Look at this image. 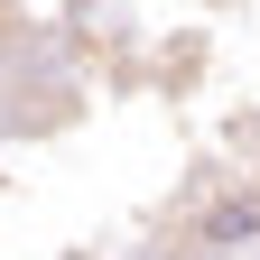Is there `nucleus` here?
<instances>
[{
  "label": "nucleus",
  "instance_id": "nucleus-1",
  "mask_svg": "<svg viewBox=\"0 0 260 260\" xmlns=\"http://www.w3.org/2000/svg\"><path fill=\"white\" fill-rule=\"evenodd\" d=\"M242 242H260V177L214 186L205 205H195V223H186V251H195V260H214V251H242Z\"/></svg>",
  "mask_w": 260,
  "mask_h": 260
},
{
  "label": "nucleus",
  "instance_id": "nucleus-2",
  "mask_svg": "<svg viewBox=\"0 0 260 260\" xmlns=\"http://www.w3.org/2000/svg\"><path fill=\"white\" fill-rule=\"evenodd\" d=\"M149 260H195V251H149Z\"/></svg>",
  "mask_w": 260,
  "mask_h": 260
}]
</instances>
